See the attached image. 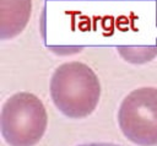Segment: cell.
I'll use <instances>...</instances> for the list:
<instances>
[{
    "mask_svg": "<svg viewBox=\"0 0 157 146\" xmlns=\"http://www.w3.org/2000/svg\"><path fill=\"white\" fill-rule=\"evenodd\" d=\"M78 146H123V145H117L113 142H90V144H83Z\"/></svg>",
    "mask_w": 157,
    "mask_h": 146,
    "instance_id": "cell-6",
    "label": "cell"
},
{
    "mask_svg": "<svg viewBox=\"0 0 157 146\" xmlns=\"http://www.w3.org/2000/svg\"><path fill=\"white\" fill-rule=\"evenodd\" d=\"M32 0H0V37L2 40L17 37L28 25Z\"/></svg>",
    "mask_w": 157,
    "mask_h": 146,
    "instance_id": "cell-4",
    "label": "cell"
},
{
    "mask_svg": "<svg viewBox=\"0 0 157 146\" xmlns=\"http://www.w3.org/2000/svg\"><path fill=\"white\" fill-rule=\"evenodd\" d=\"M123 135L139 146H157V87H139L128 93L118 109Z\"/></svg>",
    "mask_w": 157,
    "mask_h": 146,
    "instance_id": "cell-3",
    "label": "cell"
},
{
    "mask_svg": "<svg viewBox=\"0 0 157 146\" xmlns=\"http://www.w3.org/2000/svg\"><path fill=\"white\" fill-rule=\"evenodd\" d=\"M119 55L131 64H145L157 56V47H119Z\"/></svg>",
    "mask_w": 157,
    "mask_h": 146,
    "instance_id": "cell-5",
    "label": "cell"
},
{
    "mask_svg": "<svg viewBox=\"0 0 157 146\" xmlns=\"http://www.w3.org/2000/svg\"><path fill=\"white\" fill-rule=\"evenodd\" d=\"M101 91L97 74L81 61L59 65L49 82L53 104L70 119H83L91 115L99 103Z\"/></svg>",
    "mask_w": 157,
    "mask_h": 146,
    "instance_id": "cell-1",
    "label": "cell"
},
{
    "mask_svg": "<svg viewBox=\"0 0 157 146\" xmlns=\"http://www.w3.org/2000/svg\"><path fill=\"white\" fill-rule=\"evenodd\" d=\"M0 128L7 145L36 146L48 128L45 106L31 92H16L1 107Z\"/></svg>",
    "mask_w": 157,
    "mask_h": 146,
    "instance_id": "cell-2",
    "label": "cell"
}]
</instances>
